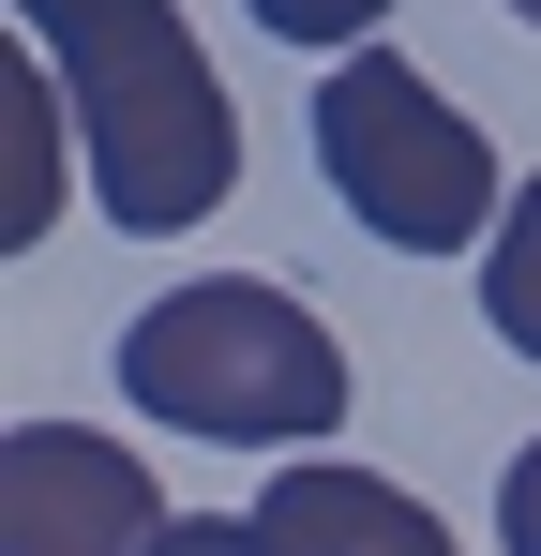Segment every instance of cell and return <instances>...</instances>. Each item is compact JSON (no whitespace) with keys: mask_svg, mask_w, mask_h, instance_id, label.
<instances>
[{"mask_svg":"<svg viewBox=\"0 0 541 556\" xmlns=\"http://www.w3.org/2000/svg\"><path fill=\"white\" fill-rule=\"evenodd\" d=\"M15 30H46V61H61V91H76L90 195H105L136 241H180V226L226 211L241 121H226L211 46L180 30V0H15Z\"/></svg>","mask_w":541,"mask_h":556,"instance_id":"obj_1","label":"cell"},{"mask_svg":"<svg viewBox=\"0 0 541 556\" xmlns=\"http://www.w3.org/2000/svg\"><path fill=\"white\" fill-rule=\"evenodd\" d=\"M121 391L166 437H226V452H316L347 421V346L286 301L270 271H196L121 331Z\"/></svg>","mask_w":541,"mask_h":556,"instance_id":"obj_2","label":"cell"},{"mask_svg":"<svg viewBox=\"0 0 541 556\" xmlns=\"http://www.w3.org/2000/svg\"><path fill=\"white\" fill-rule=\"evenodd\" d=\"M316 166H331V195H347L391 256H466V241L512 226V181H496L481 121H466L422 61H391V46H361V61L316 76Z\"/></svg>","mask_w":541,"mask_h":556,"instance_id":"obj_3","label":"cell"},{"mask_svg":"<svg viewBox=\"0 0 541 556\" xmlns=\"http://www.w3.org/2000/svg\"><path fill=\"white\" fill-rule=\"evenodd\" d=\"M166 496L151 466L90 421H15L0 437V556H166Z\"/></svg>","mask_w":541,"mask_h":556,"instance_id":"obj_4","label":"cell"},{"mask_svg":"<svg viewBox=\"0 0 541 556\" xmlns=\"http://www.w3.org/2000/svg\"><path fill=\"white\" fill-rule=\"evenodd\" d=\"M256 527H270V556H451V527H437V511H422L406 481L347 466V452H301V466H270Z\"/></svg>","mask_w":541,"mask_h":556,"instance_id":"obj_5","label":"cell"},{"mask_svg":"<svg viewBox=\"0 0 541 556\" xmlns=\"http://www.w3.org/2000/svg\"><path fill=\"white\" fill-rule=\"evenodd\" d=\"M61 136H76V91H61V61H30V30H15V46H0V241H15V256L61 226Z\"/></svg>","mask_w":541,"mask_h":556,"instance_id":"obj_6","label":"cell"},{"mask_svg":"<svg viewBox=\"0 0 541 556\" xmlns=\"http://www.w3.org/2000/svg\"><path fill=\"white\" fill-rule=\"evenodd\" d=\"M481 331H496L512 362H541V166L512 181V226L481 241Z\"/></svg>","mask_w":541,"mask_h":556,"instance_id":"obj_7","label":"cell"},{"mask_svg":"<svg viewBox=\"0 0 541 556\" xmlns=\"http://www.w3.org/2000/svg\"><path fill=\"white\" fill-rule=\"evenodd\" d=\"M241 15H256L270 46H316V61H361V46H376V15H391V0H241Z\"/></svg>","mask_w":541,"mask_h":556,"instance_id":"obj_8","label":"cell"},{"mask_svg":"<svg viewBox=\"0 0 541 556\" xmlns=\"http://www.w3.org/2000/svg\"><path fill=\"white\" fill-rule=\"evenodd\" d=\"M166 556H270V527H256V511H180Z\"/></svg>","mask_w":541,"mask_h":556,"instance_id":"obj_9","label":"cell"},{"mask_svg":"<svg viewBox=\"0 0 541 556\" xmlns=\"http://www.w3.org/2000/svg\"><path fill=\"white\" fill-rule=\"evenodd\" d=\"M496 542H512V556H541V437L512 452V481H496Z\"/></svg>","mask_w":541,"mask_h":556,"instance_id":"obj_10","label":"cell"},{"mask_svg":"<svg viewBox=\"0 0 541 556\" xmlns=\"http://www.w3.org/2000/svg\"><path fill=\"white\" fill-rule=\"evenodd\" d=\"M496 15H527V30H541V0H496Z\"/></svg>","mask_w":541,"mask_h":556,"instance_id":"obj_11","label":"cell"}]
</instances>
